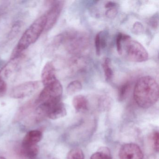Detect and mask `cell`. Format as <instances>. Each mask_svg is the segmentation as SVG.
<instances>
[{
    "mask_svg": "<svg viewBox=\"0 0 159 159\" xmlns=\"http://www.w3.org/2000/svg\"><path fill=\"white\" fill-rule=\"evenodd\" d=\"M134 98L137 104L143 108H148L159 99V86L150 76H144L137 82L134 89Z\"/></svg>",
    "mask_w": 159,
    "mask_h": 159,
    "instance_id": "obj_1",
    "label": "cell"
},
{
    "mask_svg": "<svg viewBox=\"0 0 159 159\" xmlns=\"http://www.w3.org/2000/svg\"><path fill=\"white\" fill-rule=\"evenodd\" d=\"M46 17L45 15L36 19L25 31L16 47L13 56L22 54L30 45L34 44L45 31Z\"/></svg>",
    "mask_w": 159,
    "mask_h": 159,
    "instance_id": "obj_2",
    "label": "cell"
},
{
    "mask_svg": "<svg viewBox=\"0 0 159 159\" xmlns=\"http://www.w3.org/2000/svg\"><path fill=\"white\" fill-rule=\"evenodd\" d=\"M122 52H124L125 57L133 62H142L148 60V52L142 44L131 38L123 41Z\"/></svg>",
    "mask_w": 159,
    "mask_h": 159,
    "instance_id": "obj_3",
    "label": "cell"
},
{
    "mask_svg": "<svg viewBox=\"0 0 159 159\" xmlns=\"http://www.w3.org/2000/svg\"><path fill=\"white\" fill-rule=\"evenodd\" d=\"M63 87L60 82L57 80L44 88L35 101L36 105L43 103H56L61 102Z\"/></svg>",
    "mask_w": 159,
    "mask_h": 159,
    "instance_id": "obj_4",
    "label": "cell"
},
{
    "mask_svg": "<svg viewBox=\"0 0 159 159\" xmlns=\"http://www.w3.org/2000/svg\"><path fill=\"white\" fill-rule=\"evenodd\" d=\"M60 35L61 43H64L66 48L70 52H81L88 44V38L84 33L72 32Z\"/></svg>",
    "mask_w": 159,
    "mask_h": 159,
    "instance_id": "obj_5",
    "label": "cell"
},
{
    "mask_svg": "<svg viewBox=\"0 0 159 159\" xmlns=\"http://www.w3.org/2000/svg\"><path fill=\"white\" fill-rule=\"evenodd\" d=\"M39 86V81H32L23 83L14 87L11 91L10 96L16 99L25 98L35 93Z\"/></svg>",
    "mask_w": 159,
    "mask_h": 159,
    "instance_id": "obj_6",
    "label": "cell"
},
{
    "mask_svg": "<svg viewBox=\"0 0 159 159\" xmlns=\"http://www.w3.org/2000/svg\"><path fill=\"white\" fill-rule=\"evenodd\" d=\"M120 159H143L144 154L137 144L126 143L120 148L119 153Z\"/></svg>",
    "mask_w": 159,
    "mask_h": 159,
    "instance_id": "obj_7",
    "label": "cell"
},
{
    "mask_svg": "<svg viewBox=\"0 0 159 159\" xmlns=\"http://www.w3.org/2000/svg\"><path fill=\"white\" fill-rule=\"evenodd\" d=\"M64 6V2L55 1L53 3L49 11L45 14L46 24L45 31L52 29L59 18Z\"/></svg>",
    "mask_w": 159,
    "mask_h": 159,
    "instance_id": "obj_8",
    "label": "cell"
},
{
    "mask_svg": "<svg viewBox=\"0 0 159 159\" xmlns=\"http://www.w3.org/2000/svg\"><path fill=\"white\" fill-rule=\"evenodd\" d=\"M22 57V54L13 56L11 59L0 70V79L4 80L11 77L19 68Z\"/></svg>",
    "mask_w": 159,
    "mask_h": 159,
    "instance_id": "obj_9",
    "label": "cell"
},
{
    "mask_svg": "<svg viewBox=\"0 0 159 159\" xmlns=\"http://www.w3.org/2000/svg\"><path fill=\"white\" fill-rule=\"evenodd\" d=\"M41 78L44 86L57 80L56 76L55 68L52 62H48L45 64L42 71Z\"/></svg>",
    "mask_w": 159,
    "mask_h": 159,
    "instance_id": "obj_10",
    "label": "cell"
},
{
    "mask_svg": "<svg viewBox=\"0 0 159 159\" xmlns=\"http://www.w3.org/2000/svg\"><path fill=\"white\" fill-rule=\"evenodd\" d=\"M43 134L38 130H31L27 133L21 143L23 147L37 145L41 140Z\"/></svg>",
    "mask_w": 159,
    "mask_h": 159,
    "instance_id": "obj_11",
    "label": "cell"
},
{
    "mask_svg": "<svg viewBox=\"0 0 159 159\" xmlns=\"http://www.w3.org/2000/svg\"><path fill=\"white\" fill-rule=\"evenodd\" d=\"M88 100L83 95H77L72 99V105L76 111L83 112L88 108Z\"/></svg>",
    "mask_w": 159,
    "mask_h": 159,
    "instance_id": "obj_12",
    "label": "cell"
},
{
    "mask_svg": "<svg viewBox=\"0 0 159 159\" xmlns=\"http://www.w3.org/2000/svg\"><path fill=\"white\" fill-rule=\"evenodd\" d=\"M39 149L38 145L23 147L20 146L19 153L22 156L30 159H34L39 154Z\"/></svg>",
    "mask_w": 159,
    "mask_h": 159,
    "instance_id": "obj_13",
    "label": "cell"
},
{
    "mask_svg": "<svg viewBox=\"0 0 159 159\" xmlns=\"http://www.w3.org/2000/svg\"><path fill=\"white\" fill-rule=\"evenodd\" d=\"M90 159H112L110 150L107 147H100L92 154Z\"/></svg>",
    "mask_w": 159,
    "mask_h": 159,
    "instance_id": "obj_14",
    "label": "cell"
},
{
    "mask_svg": "<svg viewBox=\"0 0 159 159\" xmlns=\"http://www.w3.org/2000/svg\"><path fill=\"white\" fill-rule=\"evenodd\" d=\"M131 85L130 82L127 81L120 86L118 92V99L122 101L126 98L131 89Z\"/></svg>",
    "mask_w": 159,
    "mask_h": 159,
    "instance_id": "obj_15",
    "label": "cell"
},
{
    "mask_svg": "<svg viewBox=\"0 0 159 159\" xmlns=\"http://www.w3.org/2000/svg\"><path fill=\"white\" fill-rule=\"evenodd\" d=\"M82 84L79 80L71 82L67 87V93L70 95H72L81 90Z\"/></svg>",
    "mask_w": 159,
    "mask_h": 159,
    "instance_id": "obj_16",
    "label": "cell"
},
{
    "mask_svg": "<svg viewBox=\"0 0 159 159\" xmlns=\"http://www.w3.org/2000/svg\"><path fill=\"white\" fill-rule=\"evenodd\" d=\"M111 60L109 58L105 59L103 63V68L105 73V78L107 81H110L113 77V71L110 66Z\"/></svg>",
    "mask_w": 159,
    "mask_h": 159,
    "instance_id": "obj_17",
    "label": "cell"
},
{
    "mask_svg": "<svg viewBox=\"0 0 159 159\" xmlns=\"http://www.w3.org/2000/svg\"><path fill=\"white\" fill-rule=\"evenodd\" d=\"M66 159H84L83 152L79 148L70 150L66 156Z\"/></svg>",
    "mask_w": 159,
    "mask_h": 159,
    "instance_id": "obj_18",
    "label": "cell"
},
{
    "mask_svg": "<svg viewBox=\"0 0 159 159\" xmlns=\"http://www.w3.org/2000/svg\"><path fill=\"white\" fill-rule=\"evenodd\" d=\"M130 37L128 35H125L122 33H118L116 38V46H117V52L120 55L122 54V43L123 40L128 39H130Z\"/></svg>",
    "mask_w": 159,
    "mask_h": 159,
    "instance_id": "obj_19",
    "label": "cell"
},
{
    "mask_svg": "<svg viewBox=\"0 0 159 159\" xmlns=\"http://www.w3.org/2000/svg\"><path fill=\"white\" fill-rule=\"evenodd\" d=\"M150 140L154 150L156 152H159V134L158 131H155L152 133L150 136Z\"/></svg>",
    "mask_w": 159,
    "mask_h": 159,
    "instance_id": "obj_20",
    "label": "cell"
},
{
    "mask_svg": "<svg viewBox=\"0 0 159 159\" xmlns=\"http://www.w3.org/2000/svg\"><path fill=\"white\" fill-rule=\"evenodd\" d=\"M21 27H22V24L21 22H16L12 27L10 33V38H14L19 33Z\"/></svg>",
    "mask_w": 159,
    "mask_h": 159,
    "instance_id": "obj_21",
    "label": "cell"
},
{
    "mask_svg": "<svg viewBox=\"0 0 159 159\" xmlns=\"http://www.w3.org/2000/svg\"><path fill=\"white\" fill-rule=\"evenodd\" d=\"M95 46L96 52L98 56H100L101 54V42H100V32L97 34L95 39Z\"/></svg>",
    "mask_w": 159,
    "mask_h": 159,
    "instance_id": "obj_22",
    "label": "cell"
},
{
    "mask_svg": "<svg viewBox=\"0 0 159 159\" xmlns=\"http://www.w3.org/2000/svg\"><path fill=\"white\" fill-rule=\"evenodd\" d=\"M144 30V27L140 22H136L133 26V32L136 35L143 33Z\"/></svg>",
    "mask_w": 159,
    "mask_h": 159,
    "instance_id": "obj_23",
    "label": "cell"
},
{
    "mask_svg": "<svg viewBox=\"0 0 159 159\" xmlns=\"http://www.w3.org/2000/svg\"><path fill=\"white\" fill-rule=\"evenodd\" d=\"M118 13V10L116 7L110 8L106 11V15L109 18H114Z\"/></svg>",
    "mask_w": 159,
    "mask_h": 159,
    "instance_id": "obj_24",
    "label": "cell"
},
{
    "mask_svg": "<svg viewBox=\"0 0 159 159\" xmlns=\"http://www.w3.org/2000/svg\"><path fill=\"white\" fill-rule=\"evenodd\" d=\"M7 90V84L4 80L0 79V96H2L6 93Z\"/></svg>",
    "mask_w": 159,
    "mask_h": 159,
    "instance_id": "obj_25",
    "label": "cell"
},
{
    "mask_svg": "<svg viewBox=\"0 0 159 159\" xmlns=\"http://www.w3.org/2000/svg\"><path fill=\"white\" fill-rule=\"evenodd\" d=\"M116 7H117V4L115 2H109L105 5V8L107 9Z\"/></svg>",
    "mask_w": 159,
    "mask_h": 159,
    "instance_id": "obj_26",
    "label": "cell"
},
{
    "mask_svg": "<svg viewBox=\"0 0 159 159\" xmlns=\"http://www.w3.org/2000/svg\"><path fill=\"white\" fill-rule=\"evenodd\" d=\"M0 159H6L4 157H2V156H0Z\"/></svg>",
    "mask_w": 159,
    "mask_h": 159,
    "instance_id": "obj_27",
    "label": "cell"
}]
</instances>
